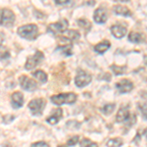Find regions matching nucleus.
<instances>
[{"label": "nucleus", "mask_w": 147, "mask_h": 147, "mask_svg": "<svg viewBox=\"0 0 147 147\" xmlns=\"http://www.w3.org/2000/svg\"><path fill=\"white\" fill-rule=\"evenodd\" d=\"M54 2L59 6H65V5H70L72 4V0H54Z\"/></svg>", "instance_id": "nucleus-30"}, {"label": "nucleus", "mask_w": 147, "mask_h": 147, "mask_svg": "<svg viewBox=\"0 0 147 147\" xmlns=\"http://www.w3.org/2000/svg\"><path fill=\"white\" fill-rule=\"evenodd\" d=\"M116 88L118 89V91L121 93H127V92L131 91L134 88V84L129 80H121L119 82L116 84Z\"/></svg>", "instance_id": "nucleus-10"}, {"label": "nucleus", "mask_w": 147, "mask_h": 147, "mask_svg": "<svg viewBox=\"0 0 147 147\" xmlns=\"http://www.w3.org/2000/svg\"><path fill=\"white\" fill-rule=\"evenodd\" d=\"M80 147H98L95 142L89 140L87 138H84L80 141Z\"/></svg>", "instance_id": "nucleus-25"}, {"label": "nucleus", "mask_w": 147, "mask_h": 147, "mask_svg": "<svg viewBox=\"0 0 147 147\" xmlns=\"http://www.w3.org/2000/svg\"><path fill=\"white\" fill-rule=\"evenodd\" d=\"M114 1H117V2H127L129 0H114Z\"/></svg>", "instance_id": "nucleus-33"}, {"label": "nucleus", "mask_w": 147, "mask_h": 147, "mask_svg": "<svg viewBox=\"0 0 147 147\" xmlns=\"http://www.w3.org/2000/svg\"><path fill=\"white\" fill-rule=\"evenodd\" d=\"M113 11L115 14L120 16H124V17H129L131 16V11L129 10L127 7L122 6V5H116L113 7Z\"/></svg>", "instance_id": "nucleus-15"}, {"label": "nucleus", "mask_w": 147, "mask_h": 147, "mask_svg": "<svg viewBox=\"0 0 147 147\" xmlns=\"http://www.w3.org/2000/svg\"><path fill=\"white\" fill-rule=\"evenodd\" d=\"M111 32L116 38H122L127 34V27H124V25L116 24L111 27Z\"/></svg>", "instance_id": "nucleus-11"}, {"label": "nucleus", "mask_w": 147, "mask_h": 147, "mask_svg": "<svg viewBox=\"0 0 147 147\" xmlns=\"http://www.w3.org/2000/svg\"><path fill=\"white\" fill-rule=\"evenodd\" d=\"M122 144H123V139L120 138V137H117V138L110 139L106 145H107V147H120L122 146Z\"/></svg>", "instance_id": "nucleus-21"}, {"label": "nucleus", "mask_w": 147, "mask_h": 147, "mask_svg": "<svg viewBox=\"0 0 147 147\" xmlns=\"http://www.w3.org/2000/svg\"><path fill=\"white\" fill-rule=\"evenodd\" d=\"M114 109H115V104H106L101 108V112L104 115H110L111 113H113Z\"/></svg>", "instance_id": "nucleus-23"}, {"label": "nucleus", "mask_w": 147, "mask_h": 147, "mask_svg": "<svg viewBox=\"0 0 147 147\" xmlns=\"http://www.w3.org/2000/svg\"><path fill=\"white\" fill-rule=\"evenodd\" d=\"M64 35L65 37L69 40H72V41H76V40H79L80 37V34L78 30H66L64 32Z\"/></svg>", "instance_id": "nucleus-17"}, {"label": "nucleus", "mask_w": 147, "mask_h": 147, "mask_svg": "<svg viewBox=\"0 0 147 147\" xmlns=\"http://www.w3.org/2000/svg\"><path fill=\"white\" fill-rule=\"evenodd\" d=\"M78 25L80 26V28H82L85 30H89L91 28V25L86 19H80V20L77 21Z\"/></svg>", "instance_id": "nucleus-22"}, {"label": "nucleus", "mask_w": 147, "mask_h": 147, "mask_svg": "<svg viewBox=\"0 0 147 147\" xmlns=\"http://www.w3.org/2000/svg\"><path fill=\"white\" fill-rule=\"evenodd\" d=\"M32 147H49V145L46 143V142L39 141V142H35V143H32Z\"/></svg>", "instance_id": "nucleus-31"}, {"label": "nucleus", "mask_w": 147, "mask_h": 147, "mask_svg": "<svg viewBox=\"0 0 147 147\" xmlns=\"http://www.w3.org/2000/svg\"><path fill=\"white\" fill-rule=\"evenodd\" d=\"M58 147H68V146H66V145H59Z\"/></svg>", "instance_id": "nucleus-35"}, {"label": "nucleus", "mask_w": 147, "mask_h": 147, "mask_svg": "<svg viewBox=\"0 0 147 147\" xmlns=\"http://www.w3.org/2000/svg\"><path fill=\"white\" fill-rule=\"evenodd\" d=\"M44 55L41 51H36L32 56H30L26 62L25 68L26 70H32L34 68L36 67L38 64L43 60Z\"/></svg>", "instance_id": "nucleus-7"}, {"label": "nucleus", "mask_w": 147, "mask_h": 147, "mask_svg": "<svg viewBox=\"0 0 147 147\" xmlns=\"http://www.w3.org/2000/svg\"><path fill=\"white\" fill-rule=\"evenodd\" d=\"M77 100V95L75 93H61L58 95H54L51 97L52 103L57 106L63 105V104H73Z\"/></svg>", "instance_id": "nucleus-3"}, {"label": "nucleus", "mask_w": 147, "mask_h": 147, "mask_svg": "<svg viewBox=\"0 0 147 147\" xmlns=\"http://www.w3.org/2000/svg\"><path fill=\"white\" fill-rule=\"evenodd\" d=\"M111 69H112V71L115 73V75H117V76L124 75L125 70H127V68H125V66L123 67V66H115V65L111 66Z\"/></svg>", "instance_id": "nucleus-24"}, {"label": "nucleus", "mask_w": 147, "mask_h": 147, "mask_svg": "<svg viewBox=\"0 0 147 147\" xmlns=\"http://www.w3.org/2000/svg\"><path fill=\"white\" fill-rule=\"evenodd\" d=\"M18 34L21 37L28 40H34L37 37L38 34V28L35 25H26L18 28Z\"/></svg>", "instance_id": "nucleus-2"}, {"label": "nucleus", "mask_w": 147, "mask_h": 147, "mask_svg": "<svg viewBox=\"0 0 147 147\" xmlns=\"http://www.w3.org/2000/svg\"><path fill=\"white\" fill-rule=\"evenodd\" d=\"M20 80V85L23 89L27 91H34L37 88V84L34 80L30 79V78L26 77V76H22L19 79Z\"/></svg>", "instance_id": "nucleus-9"}, {"label": "nucleus", "mask_w": 147, "mask_h": 147, "mask_svg": "<svg viewBox=\"0 0 147 147\" xmlns=\"http://www.w3.org/2000/svg\"><path fill=\"white\" fill-rule=\"evenodd\" d=\"M15 22V15L9 9H0V26L10 28Z\"/></svg>", "instance_id": "nucleus-5"}, {"label": "nucleus", "mask_w": 147, "mask_h": 147, "mask_svg": "<svg viewBox=\"0 0 147 147\" xmlns=\"http://www.w3.org/2000/svg\"><path fill=\"white\" fill-rule=\"evenodd\" d=\"M11 100H12V106H13V108L18 109V108H20L23 106L24 96H23V94L19 91L14 92V93L12 94Z\"/></svg>", "instance_id": "nucleus-14"}, {"label": "nucleus", "mask_w": 147, "mask_h": 147, "mask_svg": "<svg viewBox=\"0 0 147 147\" xmlns=\"http://www.w3.org/2000/svg\"><path fill=\"white\" fill-rule=\"evenodd\" d=\"M93 19L97 24H104L107 21V12L103 8H98L94 12Z\"/></svg>", "instance_id": "nucleus-12"}, {"label": "nucleus", "mask_w": 147, "mask_h": 147, "mask_svg": "<svg viewBox=\"0 0 147 147\" xmlns=\"http://www.w3.org/2000/svg\"><path fill=\"white\" fill-rule=\"evenodd\" d=\"M116 120L118 123H125V125L127 127H131L136 124V117L134 114H131L129 111V107H122L118 112L117 116H116Z\"/></svg>", "instance_id": "nucleus-1"}, {"label": "nucleus", "mask_w": 147, "mask_h": 147, "mask_svg": "<svg viewBox=\"0 0 147 147\" xmlns=\"http://www.w3.org/2000/svg\"><path fill=\"white\" fill-rule=\"evenodd\" d=\"M92 77L89 75L88 73L84 72L82 70H79L77 74V77H76V85L78 87H84L87 84H90Z\"/></svg>", "instance_id": "nucleus-8"}, {"label": "nucleus", "mask_w": 147, "mask_h": 147, "mask_svg": "<svg viewBox=\"0 0 147 147\" xmlns=\"http://www.w3.org/2000/svg\"><path fill=\"white\" fill-rule=\"evenodd\" d=\"M79 139H80V137L78 136H74L72 137H70V138L68 139V141H67V144H68V146H74V145H76V144L79 142Z\"/></svg>", "instance_id": "nucleus-27"}, {"label": "nucleus", "mask_w": 147, "mask_h": 147, "mask_svg": "<svg viewBox=\"0 0 147 147\" xmlns=\"http://www.w3.org/2000/svg\"><path fill=\"white\" fill-rule=\"evenodd\" d=\"M46 106V100L43 98L34 99L28 103V109L34 116H40Z\"/></svg>", "instance_id": "nucleus-4"}, {"label": "nucleus", "mask_w": 147, "mask_h": 147, "mask_svg": "<svg viewBox=\"0 0 147 147\" xmlns=\"http://www.w3.org/2000/svg\"><path fill=\"white\" fill-rule=\"evenodd\" d=\"M138 109L141 111V114L144 119L147 120V105L146 104H138Z\"/></svg>", "instance_id": "nucleus-29"}, {"label": "nucleus", "mask_w": 147, "mask_h": 147, "mask_svg": "<svg viewBox=\"0 0 147 147\" xmlns=\"http://www.w3.org/2000/svg\"><path fill=\"white\" fill-rule=\"evenodd\" d=\"M3 39H4V35H3V34H0V45H1L2 41H3Z\"/></svg>", "instance_id": "nucleus-32"}, {"label": "nucleus", "mask_w": 147, "mask_h": 147, "mask_svg": "<svg viewBox=\"0 0 147 147\" xmlns=\"http://www.w3.org/2000/svg\"><path fill=\"white\" fill-rule=\"evenodd\" d=\"M144 136H145V137L147 138V129H146L145 130H144Z\"/></svg>", "instance_id": "nucleus-34"}, {"label": "nucleus", "mask_w": 147, "mask_h": 147, "mask_svg": "<svg viewBox=\"0 0 147 147\" xmlns=\"http://www.w3.org/2000/svg\"><path fill=\"white\" fill-rule=\"evenodd\" d=\"M69 26V22L66 19H62L61 21L55 24H51L47 28V32L52 34H59L61 32H65Z\"/></svg>", "instance_id": "nucleus-6"}, {"label": "nucleus", "mask_w": 147, "mask_h": 147, "mask_svg": "<svg viewBox=\"0 0 147 147\" xmlns=\"http://www.w3.org/2000/svg\"><path fill=\"white\" fill-rule=\"evenodd\" d=\"M32 77L35 78V79L37 80H39L40 82H42V84H44V82H47V75L41 70L35 71V72L32 73Z\"/></svg>", "instance_id": "nucleus-20"}, {"label": "nucleus", "mask_w": 147, "mask_h": 147, "mask_svg": "<svg viewBox=\"0 0 147 147\" xmlns=\"http://www.w3.org/2000/svg\"><path fill=\"white\" fill-rule=\"evenodd\" d=\"M67 125L69 129H79V127H80V123H77L76 121H70V122L67 123Z\"/></svg>", "instance_id": "nucleus-28"}, {"label": "nucleus", "mask_w": 147, "mask_h": 147, "mask_svg": "<svg viewBox=\"0 0 147 147\" xmlns=\"http://www.w3.org/2000/svg\"><path fill=\"white\" fill-rule=\"evenodd\" d=\"M129 40L134 43H141L144 41V36L142 34H138V32H130L129 35Z\"/></svg>", "instance_id": "nucleus-18"}, {"label": "nucleus", "mask_w": 147, "mask_h": 147, "mask_svg": "<svg viewBox=\"0 0 147 147\" xmlns=\"http://www.w3.org/2000/svg\"><path fill=\"white\" fill-rule=\"evenodd\" d=\"M62 116H63L62 109L58 108V109H56V110H54L53 112H52L51 115L46 119V122L48 123V124H50V125H56L57 123L59 122V120L62 118Z\"/></svg>", "instance_id": "nucleus-13"}, {"label": "nucleus", "mask_w": 147, "mask_h": 147, "mask_svg": "<svg viewBox=\"0 0 147 147\" xmlns=\"http://www.w3.org/2000/svg\"><path fill=\"white\" fill-rule=\"evenodd\" d=\"M10 57L9 51L7 50V48L0 45V60H4V59H8Z\"/></svg>", "instance_id": "nucleus-26"}, {"label": "nucleus", "mask_w": 147, "mask_h": 147, "mask_svg": "<svg viewBox=\"0 0 147 147\" xmlns=\"http://www.w3.org/2000/svg\"><path fill=\"white\" fill-rule=\"evenodd\" d=\"M56 52H60L61 54H63L65 56H71L73 54V47L72 45L59 46L56 48Z\"/></svg>", "instance_id": "nucleus-19"}, {"label": "nucleus", "mask_w": 147, "mask_h": 147, "mask_svg": "<svg viewBox=\"0 0 147 147\" xmlns=\"http://www.w3.org/2000/svg\"><path fill=\"white\" fill-rule=\"evenodd\" d=\"M110 46H111L110 42H109L108 40H104V41H102L94 46V51L99 54H103L110 48Z\"/></svg>", "instance_id": "nucleus-16"}]
</instances>
